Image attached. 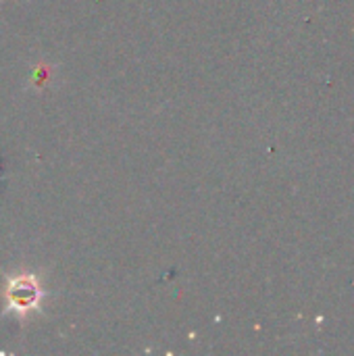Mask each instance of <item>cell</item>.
Instances as JSON below:
<instances>
[{"label":"cell","instance_id":"6da1fadb","mask_svg":"<svg viewBox=\"0 0 354 356\" xmlns=\"http://www.w3.org/2000/svg\"><path fill=\"white\" fill-rule=\"evenodd\" d=\"M42 298V290L38 286V280L31 275H19L13 277L6 286V302L17 313H27L38 309Z\"/></svg>","mask_w":354,"mask_h":356}]
</instances>
